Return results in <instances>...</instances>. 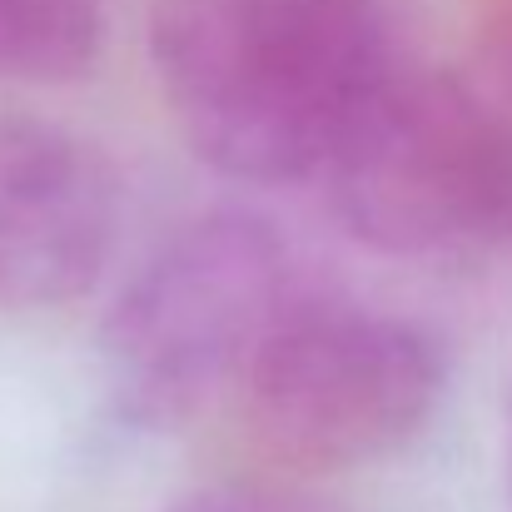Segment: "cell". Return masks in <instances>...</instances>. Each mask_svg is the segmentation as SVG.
I'll return each mask as SVG.
<instances>
[{"label": "cell", "instance_id": "8", "mask_svg": "<svg viewBox=\"0 0 512 512\" xmlns=\"http://www.w3.org/2000/svg\"><path fill=\"white\" fill-rule=\"evenodd\" d=\"M170 512H339L334 503L279 483H209L184 493Z\"/></svg>", "mask_w": 512, "mask_h": 512}, {"label": "cell", "instance_id": "6", "mask_svg": "<svg viewBox=\"0 0 512 512\" xmlns=\"http://www.w3.org/2000/svg\"><path fill=\"white\" fill-rule=\"evenodd\" d=\"M105 0H0L5 80H75L95 65Z\"/></svg>", "mask_w": 512, "mask_h": 512}, {"label": "cell", "instance_id": "9", "mask_svg": "<svg viewBox=\"0 0 512 512\" xmlns=\"http://www.w3.org/2000/svg\"><path fill=\"white\" fill-rule=\"evenodd\" d=\"M503 473H508V503H512V388H508V413H503Z\"/></svg>", "mask_w": 512, "mask_h": 512}, {"label": "cell", "instance_id": "5", "mask_svg": "<svg viewBox=\"0 0 512 512\" xmlns=\"http://www.w3.org/2000/svg\"><path fill=\"white\" fill-rule=\"evenodd\" d=\"M120 184L75 130L0 115V314L80 299L110 264Z\"/></svg>", "mask_w": 512, "mask_h": 512}, {"label": "cell", "instance_id": "2", "mask_svg": "<svg viewBox=\"0 0 512 512\" xmlns=\"http://www.w3.org/2000/svg\"><path fill=\"white\" fill-rule=\"evenodd\" d=\"M284 234L254 209H214L170 234L100 329L110 403L135 428H174L244 383L259 348L304 304Z\"/></svg>", "mask_w": 512, "mask_h": 512}, {"label": "cell", "instance_id": "3", "mask_svg": "<svg viewBox=\"0 0 512 512\" xmlns=\"http://www.w3.org/2000/svg\"><path fill=\"white\" fill-rule=\"evenodd\" d=\"M343 229L393 259L503 244L498 174L458 65H398L324 165Z\"/></svg>", "mask_w": 512, "mask_h": 512}, {"label": "cell", "instance_id": "7", "mask_svg": "<svg viewBox=\"0 0 512 512\" xmlns=\"http://www.w3.org/2000/svg\"><path fill=\"white\" fill-rule=\"evenodd\" d=\"M483 130H488V150H493V174H498V214H503V244H512V20L488 30L478 40V50L458 65Z\"/></svg>", "mask_w": 512, "mask_h": 512}, {"label": "cell", "instance_id": "10", "mask_svg": "<svg viewBox=\"0 0 512 512\" xmlns=\"http://www.w3.org/2000/svg\"><path fill=\"white\" fill-rule=\"evenodd\" d=\"M0 80H5V70H0Z\"/></svg>", "mask_w": 512, "mask_h": 512}, {"label": "cell", "instance_id": "1", "mask_svg": "<svg viewBox=\"0 0 512 512\" xmlns=\"http://www.w3.org/2000/svg\"><path fill=\"white\" fill-rule=\"evenodd\" d=\"M150 65L204 165L289 184L324 174L403 55L383 0H155Z\"/></svg>", "mask_w": 512, "mask_h": 512}, {"label": "cell", "instance_id": "4", "mask_svg": "<svg viewBox=\"0 0 512 512\" xmlns=\"http://www.w3.org/2000/svg\"><path fill=\"white\" fill-rule=\"evenodd\" d=\"M259 438L309 468H353L403 448L443 398V353L408 319L304 299L244 383Z\"/></svg>", "mask_w": 512, "mask_h": 512}]
</instances>
